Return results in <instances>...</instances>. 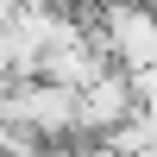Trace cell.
<instances>
[{
  "label": "cell",
  "mask_w": 157,
  "mask_h": 157,
  "mask_svg": "<svg viewBox=\"0 0 157 157\" xmlns=\"http://www.w3.org/2000/svg\"><path fill=\"white\" fill-rule=\"evenodd\" d=\"M138 113V94H132V75L126 69H101L88 88H75V132H113L120 120Z\"/></svg>",
  "instance_id": "7a4b0ae2"
},
{
  "label": "cell",
  "mask_w": 157,
  "mask_h": 157,
  "mask_svg": "<svg viewBox=\"0 0 157 157\" xmlns=\"http://www.w3.org/2000/svg\"><path fill=\"white\" fill-rule=\"evenodd\" d=\"M94 6H101V38H107L113 69L126 75L157 69V13L138 0H94Z\"/></svg>",
  "instance_id": "6da1fadb"
}]
</instances>
